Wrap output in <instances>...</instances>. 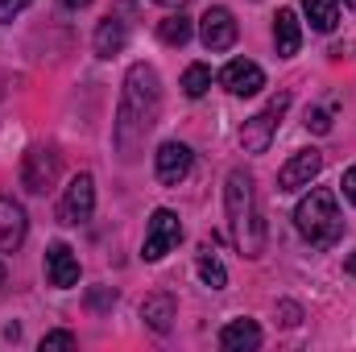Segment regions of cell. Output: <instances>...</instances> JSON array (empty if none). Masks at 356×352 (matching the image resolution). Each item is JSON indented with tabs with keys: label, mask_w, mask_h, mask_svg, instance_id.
I'll return each mask as SVG.
<instances>
[{
	"label": "cell",
	"mask_w": 356,
	"mask_h": 352,
	"mask_svg": "<svg viewBox=\"0 0 356 352\" xmlns=\"http://www.w3.org/2000/svg\"><path fill=\"white\" fill-rule=\"evenodd\" d=\"M158 112H162V83H158V71L149 63H133L129 75H124V88H120V108H116V125H112V141H116V154L124 162L137 158L141 141L149 137V129L158 125Z\"/></svg>",
	"instance_id": "1"
},
{
	"label": "cell",
	"mask_w": 356,
	"mask_h": 352,
	"mask_svg": "<svg viewBox=\"0 0 356 352\" xmlns=\"http://www.w3.org/2000/svg\"><path fill=\"white\" fill-rule=\"evenodd\" d=\"M224 207H228V228H232V241H236L241 257H261L266 224H261V211H257V191H253V175L249 170H232L228 175Z\"/></svg>",
	"instance_id": "2"
},
{
	"label": "cell",
	"mask_w": 356,
	"mask_h": 352,
	"mask_svg": "<svg viewBox=\"0 0 356 352\" xmlns=\"http://www.w3.org/2000/svg\"><path fill=\"white\" fill-rule=\"evenodd\" d=\"M294 228L315 245V249H332L340 237H344V216L336 207V195L315 186L298 207H294Z\"/></svg>",
	"instance_id": "3"
},
{
	"label": "cell",
	"mask_w": 356,
	"mask_h": 352,
	"mask_svg": "<svg viewBox=\"0 0 356 352\" xmlns=\"http://www.w3.org/2000/svg\"><path fill=\"white\" fill-rule=\"evenodd\" d=\"M286 108H290V95H286V91H277V95L269 99L257 116H249V120H245V129H241V150H245V154H266L269 145H273V133H277V125H282Z\"/></svg>",
	"instance_id": "4"
},
{
	"label": "cell",
	"mask_w": 356,
	"mask_h": 352,
	"mask_svg": "<svg viewBox=\"0 0 356 352\" xmlns=\"http://www.w3.org/2000/svg\"><path fill=\"white\" fill-rule=\"evenodd\" d=\"M178 241H182L178 211H170V207H158V211L149 216V228H145V249H141V257H145V262H162V257L175 249Z\"/></svg>",
	"instance_id": "5"
},
{
	"label": "cell",
	"mask_w": 356,
	"mask_h": 352,
	"mask_svg": "<svg viewBox=\"0 0 356 352\" xmlns=\"http://www.w3.org/2000/svg\"><path fill=\"white\" fill-rule=\"evenodd\" d=\"M91 211H95V178L91 175H75L63 191V203H58V220L63 224H88Z\"/></svg>",
	"instance_id": "6"
},
{
	"label": "cell",
	"mask_w": 356,
	"mask_h": 352,
	"mask_svg": "<svg viewBox=\"0 0 356 352\" xmlns=\"http://www.w3.org/2000/svg\"><path fill=\"white\" fill-rule=\"evenodd\" d=\"M54 178H58V154L54 150H29L25 154V162H21V182H25V191H33V195H46L50 186H54Z\"/></svg>",
	"instance_id": "7"
},
{
	"label": "cell",
	"mask_w": 356,
	"mask_h": 352,
	"mask_svg": "<svg viewBox=\"0 0 356 352\" xmlns=\"http://www.w3.org/2000/svg\"><path fill=\"white\" fill-rule=\"evenodd\" d=\"M319 170H323V154L319 150H298L282 170H277V191H302V186H311L315 178H319Z\"/></svg>",
	"instance_id": "8"
},
{
	"label": "cell",
	"mask_w": 356,
	"mask_h": 352,
	"mask_svg": "<svg viewBox=\"0 0 356 352\" xmlns=\"http://www.w3.org/2000/svg\"><path fill=\"white\" fill-rule=\"evenodd\" d=\"M199 42H203L211 54L232 50V46H236V21H232V13H228V8H207L203 21H199Z\"/></svg>",
	"instance_id": "9"
},
{
	"label": "cell",
	"mask_w": 356,
	"mask_h": 352,
	"mask_svg": "<svg viewBox=\"0 0 356 352\" xmlns=\"http://www.w3.org/2000/svg\"><path fill=\"white\" fill-rule=\"evenodd\" d=\"M191 166H195V154H191V145H182V141H166V145L154 154L158 182H166V186H178L182 178L191 175Z\"/></svg>",
	"instance_id": "10"
},
{
	"label": "cell",
	"mask_w": 356,
	"mask_h": 352,
	"mask_svg": "<svg viewBox=\"0 0 356 352\" xmlns=\"http://www.w3.org/2000/svg\"><path fill=\"white\" fill-rule=\"evenodd\" d=\"M220 83L232 91V95H257V91L266 88V71L257 63H249V58H232L220 71Z\"/></svg>",
	"instance_id": "11"
},
{
	"label": "cell",
	"mask_w": 356,
	"mask_h": 352,
	"mask_svg": "<svg viewBox=\"0 0 356 352\" xmlns=\"http://www.w3.org/2000/svg\"><path fill=\"white\" fill-rule=\"evenodd\" d=\"M46 278H50V286H58V290H71V286L79 282V257H75L71 245L54 241V245L46 249Z\"/></svg>",
	"instance_id": "12"
},
{
	"label": "cell",
	"mask_w": 356,
	"mask_h": 352,
	"mask_svg": "<svg viewBox=\"0 0 356 352\" xmlns=\"http://www.w3.org/2000/svg\"><path fill=\"white\" fill-rule=\"evenodd\" d=\"M25 232H29L25 207L13 199H0V253H17L25 245Z\"/></svg>",
	"instance_id": "13"
},
{
	"label": "cell",
	"mask_w": 356,
	"mask_h": 352,
	"mask_svg": "<svg viewBox=\"0 0 356 352\" xmlns=\"http://www.w3.org/2000/svg\"><path fill=\"white\" fill-rule=\"evenodd\" d=\"M141 319H145V328H154L158 336H166L170 328H175V319H178V307H175V298L162 290V294H149L145 303H141Z\"/></svg>",
	"instance_id": "14"
},
{
	"label": "cell",
	"mask_w": 356,
	"mask_h": 352,
	"mask_svg": "<svg viewBox=\"0 0 356 352\" xmlns=\"http://www.w3.org/2000/svg\"><path fill=\"white\" fill-rule=\"evenodd\" d=\"M220 349L224 352H253L261 349V328L253 319H232L224 332H220Z\"/></svg>",
	"instance_id": "15"
},
{
	"label": "cell",
	"mask_w": 356,
	"mask_h": 352,
	"mask_svg": "<svg viewBox=\"0 0 356 352\" xmlns=\"http://www.w3.org/2000/svg\"><path fill=\"white\" fill-rule=\"evenodd\" d=\"M124 42H129V21H120V17L108 13L99 21V29H95V54L99 58H112V54L124 50Z\"/></svg>",
	"instance_id": "16"
},
{
	"label": "cell",
	"mask_w": 356,
	"mask_h": 352,
	"mask_svg": "<svg viewBox=\"0 0 356 352\" xmlns=\"http://www.w3.org/2000/svg\"><path fill=\"white\" fill-rule=\"evenodd\" d=\"M273 46H277V54H282V58H294V54H298V46H302L298 17H294L290 8H277V17H273Z\"/></svg>",
	"instance_id": "17"
},
{
	"label": "cell",
	"mask_w": 356,
	"mask_h": 352,
	"mask_svg": "<svg viewBox=\"0 0 356 352\" xmlns=\"http://www.w3.org/2000/svg\"><path fill=\"white\" fill-rule=\"evenodd\" d=\"M302 13L315 33H332L340 25V0H302Z\"/></svg>",
	"instance_id": "18"
},
{
	"label": "cell",
	"mask_w": 356,
	"mask_h": 352,
	"mask_svg": "<svg viewBox=\"0 0 356 352\" xmlns=\"http://www.w3.org/2000/svg\"><path fill=\"white\" fill-rule=\"evenodd\" d=\"M158 38H162L166 46H186V42H191V17L170 13V17L158 25Z\"/></svg>",
	"instance_id": "19"
},
{
	"label": "cell",
	"mask_w": 356,
	"mask_h": 352,
	"mask_svg": "<svg viewBox=\"0 0 356 352\" xmlns=\"http://www.w3.org/2000/svg\"><path fill=\"white\" fill-rule=\"evenodd\" d=\"M199 278H203V286H211V290H224L228 286V269L220 265V257L216 253H199Z\"/></svg>",
	"instance_id": "20"
},
{
	"label": "cell",
	"mask_w": 356,
	"mask_h": 352,
	"mask_svg": "<svg viewBox=\"0 0 356 352\" xmlns=\"http://www.w3.org/2000/svg\"><path fill=\"white\" fill-rule=\"evenodd\" d=\"M207 88H211V71H207L203 63L186 67V75H182V91H186L191 99H199V95H207Z\"/></svg>",
	"instance_id": "21"
},
{
	"label": "cell",
	"mask_w": 356,
	"mask_h": 352,
	"mask_svg": "<svg viewBox=\"0 0 356 352\" xmlns=\"http://www.w3.org/2000/svg\"><path fill=\"white\" fill-rule=\"evenodd\" d=\"M79 340L71 336V332H46L42 336V352H50V349H75Z\"/></svg>",
	"instance_id": "22"
},
{
	"label": "cell",
	"mask_w": 356,
	"mask_h": 352,
	"mask_svg": "<svg viewBox=\"0 0 356 352\" xmlns=\"http://www.w3.org/2000/svg\"><path fill=\"white\" fill-rule=\"evenodd\" d=\"M307 129H315V133H327V129H332V116H327L323 108H307Z\"/></svg>",
	"instance_id": "23"
},
{
	"label": "cell",
	"mask_w": 356,
	"mask_h": 352,
	"mask_svg": "<svg viewBox=\"0 0 356 352\" xmlns=\"http://www.w3.org/2000/svg\"><path fill=\"white\" fill-rule=\"evenodd\" d=\"M277 315H282V319H277L282 328H294V323L302 319V307H298V303H277Z\"/></svg>",
	"instance_id": "24"
},
{
	"label": "cell",
	"mask_w": 356,
	"mask_h": 352,
	"mask_svg": "<svg viewBox=\"0 0 356 352\" xmlns=\"http://www.w3.org/2000/svg\"><path fill=\"white\" fill-rule=\"evenodd\" d=\"M91 311H104V307H112V303H116V290H112V286H104V290H91Z\"/></svg>",
	"instance_id": "25"
},
{
	"label": "cell",
	"mask_w": 356,
	"mask_h": 352,
	"mask_svg": "<svg viewBox=\"0 0 356 352\" xmlns=\"http://www.w3.org/2000/svg\"><path fill=\"white\" fill-rule=\"evenodd\" d=\"M29 4H33V0H0V25L13 21V17H17L21 8H29Z\"/></svg>",
	"instance_id": "26"
},
{
	"label": "cell",
	"mask_w": 356,
	"mask_h": 352,
	"mask_svg": "<svg viewBox=\"0 0 356 352\" xmlns=\"http://www.w3.org/2000/svg\"><path fill=\"white\" fill-rule=\"evenodd\" d=\"M340 186H344L348 203H356V166H348V170H344V178H340Z\"/></svg>",
	"instance_id": "27"
},
{
	"label": "cell",
	"mask_w": 356,
	"mask_h": 352,
	"mask_svg": "<svg viewBox=\"0 0 356 352\" xmlns=\"http://www.w3.org/2000/svg\"><path fill=\"white\" fill-rule=\"evenodd\" d=\"M58 4H63V8H75V13H79V8H88L91 0H58Z\"/></svg>",
	"instance_id": "28"
},
{
	"label": "cell",
	"mask_w": 356,
	"mask_h": 352,
	"mask_svg": "<svg viewBox=\"0 0 356 352\" xmlns=\"http://www.w3.org/2000/svg\"><path fill=\"white\" fill-rule=\"evenodd\" d=\"M344 269H348V273H356V253L348 257V262H344Z\"/></svg>",
	"instance_id": "29"
},
{
	"label": "cell",
	"mask_w": 356,
	"mask_h": 352,
	"mask_svg": "<svg viewBox=\"0 0 356 352\" xmlns=\"http://www.w3.org/2000/svg\"><path fill=\"white\" fill-rule=\"evenodd\" d=\"M154 4H186V0H154Z\"/></svg>",
	"instance_id": "30"
},
{
	"label": "cell",
	"mask_w": 356,
	"mask_h": 352,
	"mask_svg": "<svg viewBox=\"0 0 356 352\" xmlns=\"http://www.w3.org/2000/svg\"><path fill=\"white\" fill-rule=\"evenodd\" d=\"M344 4H348V8H356V0H344Z\"/></svg>",
	"instance_id": "31"
}]
</instances>
